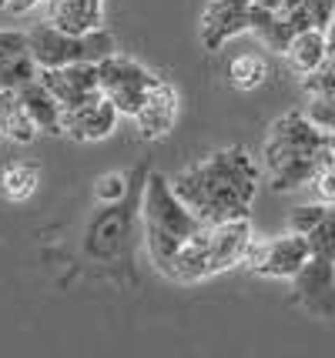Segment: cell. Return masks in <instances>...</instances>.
I'll list each match as a JSON object with an SVG mask.
<instances>
[{"instance_id": "25", "label": "cell", "mask_w": 335, "mask_h": 358, "mask_svg": "<svg viewBox=\"0 0 335 358\" xmlns=\"http://www.w3.org/2000/svg\"><path fill=\"white\" fill-rule=\"evenodd\" d=\"M31 54L27 47V31H0V67H7L10 61Z\"/></svg>"}, {"instance_id": "23", "label": "cell", "mask_w": 335, "mask_h": 358, "mask_svg": "<svg viewBox=\"0 0 335 358\" xmlns=\"http://www.w3.org/2000/svg\"><path fill=\"white\" fill-rule=\"evenodd\" d=\"M308 245H312L315 255H325V258L335 262V204H329V211L319 221V228L308 234Z\"/></svg>"}, {"instance_id": "9", "label": "cell", "mask_w": 335, "mask_h": 358, "mask_svg": "<svg viewBox=\"0 0 335 358\" xmlns=\"http://www.w3.org/2000/svg\"><path fill=\"white\" fill-rule=\"evenodd\" d=\"M178 114H181V94H178V87L171 80L161 78L151 87V94L144 97L138 114H134V127H138V134L144 141H161L175 131Z\"/></svg>"}, {"instance_id": "14", "label": "cell", "mask_w": 335, "mask_h": 358, "mask_svg": "<svg viewBox=\"0 0 335 358\" xmlns=\"http://www.w3.org/2000/svg\"><path fill=\"white\" fill-rule=\"evenodd\" d=\"M48 24L67 34H87L104 27V0H44Z\"/></svg>"}, {"instance_id": "13", "label": "cell", "mask_w": 335, "mask_h": 358, "mask_svg": "<svg viewBox=\"0 0 335 358\" xmlns=\"http://www.w3.org/2000/svg\"><path fill=\"white\" fill-rule=\"evenodd\" d=\"M248 245H252V221L248 218H231L211 224V271L222 275L228 268L241 265Z\"/></svg>"}, {"instance_id": "10", "label": "cell", "mask_w": 335, "mask_h": 358, "mask_svg": "<svg viewBox=\"0 0 335 358\" xmlns=\"http://www.w3.org/2000/svg\"><path fill=\"white\" fill-rule=\"evenodd\" d=\"M37 78L44 80L61 108H78L84 101H91L101 94V80H97V64H67V67H44L37 71Z\"/></svg>"}, {"instance_id": "17", "label": "cell", "mask_w": 335, "mask_h": 358, "mask_svg": "<svg viewBox=\"0 0 335 358\" xmlns=\"http://www.w3.org/2000/svg\"><path fill=\"white\" fill-rule=\"evenodd\" d=\"M285 57L295 74H312L329 61V47H325V27H305L299 31L285 47Z\"/></svg>"}, {"instance_id": "19", "label": "cell", "mask_w": 335, "mask_h": 358, "mask_svg": "<svg viewBox=\"0 0 335 358\" xmlns=\"http://www.w3.org/2000/svg\"><path fill=\"white\" fill-rule=\"evenodd\" d=\"M37 185H41V171L34 164H10L0 174V194L10 204H24L27 198H34Z\"/></svg>"}, {"instance_id": "2", "label": "cell", "mask_w": 335, "mask_h": 358, "mask_svg": "<svg viewBox=\"0 0 335 358\" xmlns=\"http://www.w3.org/2000/svg\"><path fill=\"white\" fill-rule=\"evenodd\" d=\"M329 161V131H322L305 110L282 114L262 144V168L269 174V187L278 194L312 185Z\"/></svg>"}, {"instance_id": "22", "label": "cell", "mask_w": 335, "mask_h": 358, "mask_svg": "<svg viewBox=\"0 0 335 358\" xmlns=\"http://www.w3.org/2000/svg\"><path fill=\"white\" fill-rule=\"evenodd\" d=\"M325 211H329V204H322V201H315V204H299V208H292L288 211V231H295V234H308L319 228V221L325 218Z\"/></svg>"}, {"instance_id": "31", "label": "cell", "mask_w": 335, "mask_h": 358, "mask_svg": "<svg viewBox=\"0 0 335 358\" xmlns=\"http://www.w3.org/2000/svg\"><path fill=\"white\" fill-rule=\"evenodd\" d=\"M325 47H329V57L335 61V10L329 17V24H325Z\"/></svg>"}, {"instance_id": "11", "label": "cell", "mask_w": 335, "mask_h": 358, "mask_svg": "<svg viewBox=\"0 0 335 358\" xmlns=\"http://www.w3.org/2000/svg\"><path fill=\"white\" fill-rule=\"evenodd\" d=\"M161 275L175 285H198L205 278H215L211 271V224H201L198 231L168 258Z\"/></svg>"}, {"instance_id": "28", "label": "cell", "mask_w": 335, "mask_h": 358, "mask_svg": "<svg viewBox=\"0 0 335 358\" xmlns=\"http://www.w3.org/2000/svg\"><path fill=\"white\" fill-rule=\"evenodd\" d=\"M302 3L312 10V17H315V24H319V27L329 24V17H332V10H335V0H302Z\"/></svg>"}, {"instance_id": "15", "label": "cell", "mask_w": 335, "mask_h": 358, "mask_svg": "<svg viewBox=\"0 0 335 358\" xmlns=\"http://www.w3.org/2000/svg\"><path fill=\"white\" fill-rule=\"evenodd\" d=\"M131 231V215H124L121 201L114 204L111 211H101L94 221H91V231H87V251L94 258H114L124 238Z\"/></svg>"}, {"instance_id": "24", "label": "cell", "mask_w": 335, "mask_h": 358, "mask_svg": "<svg viewBox=\"0 0 335 358\" xmlns=\"http://www.w3.org/2000/svg\"><path fill=\"white\" fill-rule=\"evenodd\" d=\"M94 198L101 204H117V201H124L128 198V178L121 171H108V174H101L97 178V185H94Z\"/></svg>"}, {"instance_id": "16", "label": "cell", "mask_w": 335, "mask_h": 358, "mask_svg": "<svg viewBox=\"0 0 335 358\" xmlns=\"http://www.w3.org/2000/svg\"><path fill=\"white\" fill-rule=\"evenodd\" d=\"M17 94H20V104H24V110L31 114V121L37 124L41 134H64V127H61L64 108H61V101L44 87V80L34 78L31 84H24Z\"/></svg>"}, {"instance_id": "1", "label": "cell", "mask_w": 335, "mask_h": 358, "mask_svg": "<svg viewBox=\"0 0 335 358\" xmlns=\"http://www.w3.org/2000/svg\"><path fill=\"white\" fill-rule=\"evenodd\" d=\"M258 181H262V171L255 157L245 148L231 144L181 168L171 178V187L205 224H218V221L252 215Z\"/></svg>"}, {"instance_id": "21", "label": "cell", "mask_w": 335, "mask_h": 358, "mask_svg": "<svg viewBox=\"0 0 335 358\" xmlns=\"http://www.w3.org/2000/svg\"><path fill=\"white\" fill-rule=\"evenodd\" d=\"M37 61H34L31 54H24V57H17L10 61L7 67H0V91H20L24 84H31L37 78Z\"/></svg>"}, {"instance_id": "12", "label": "cell", "mask_w": 335, "mask_h": 358, "mask_svg": "<svg viewBox=\"0 0 335 358\" xmlns=\"http://www.w3.org/2000/svg\"><path fill=\"white\" fill-rule=\"evenodd\" d=\"M117 117L121 110L114 108L104 94H97L91 101H84L78 108H64V117H61V127H64L67 138L74 141H104L117 127Z\"/></svg>"}, {"instance_id": "8", "label": "cell", "mask_w": 335, "mask_h": 358, "mask_svg": "<svg viewBox=\"0 0 335 358\" xmlns=\"http://www.w3.org/2000/svg\"><path fill=\"white\" fill-rule=\"evenodd\" d=\"M248 24H252V0H208L198 27L201 47L222 50L231 37L248 34Z\"/></svg>"}, {"instance_id": "32", "label": "cell", "mask_w": 335, "mask_h": 358, "mask_svg": "<svg viewBox=\"0 0 335 358\" xmlns=\"http://www.w3.org/2000/svg\"><path fill=\"white\" fill-rule=\"evenodd\" d=\"M329 151H332V161H335V131H329Z\"/></svg>"}, {"instance_id": "6", "label": "cell", "mask_w": 335, "mask_h": 358, "mask_svg": "<svg viewBox=\"0 0 335 358\" xmlns=\"http://www.w3.org/2000/svg\"><path fill=\"white\" fill-rule=\"evenodd\" d=\"M312 258V245L305 234L288 231L282 238H265L258 241L252 238V245L241 258V268L252 271V275H262V278H295L299 268Z\"/></svg>"}, {"instance_id": "27", "label": "cell", "mask_w": 335, "mask_h": 358, "mask_svg": "<svg viewBox=\"0 0 335 358\" xmlns=\"http://www.w3.org/2000/svg\"><path fill=\"white\" fill-rule=\"evenodd\" d=\"M312 187H315V198H319L322 204H335V161H329V164L315 174Z\"/></svg>"}, {"instance_id": "29", "label": "cell", "mask_w": 335, "mask_h": 358, "mask_svg": "<svg viewBox=\"0 0 335 358\" xmlns=\"http://www.w3.org/2000/svg\"><path fill=\"white\" fill-rule=\"evenodd\" d=\"M37 3H44V0H0V10H7V14H31Z\"/></svg>"}, {"instance_id": "3", "label": "cell", "mask_w": 335, "mask_h": 358, "mask_svg": "<svg viewBox=\"0 0 335 358\" xmlns=\"http://www.w3.org/2000/svg\"><path fill=\"white\" fill-rule=\"evenodd\" d=\"M141 224H144V245H148V255H151V265L161 271V268L168 265V258L205 221L178 198V191L171 187V178L155 171V174H148V185H144Z\"/></svg>"}, {"instance_id": "30", "label": "cell", "mask_w": 335, "mask_h": 358, "mask_svg": "<svg viewBox=\"0 0 335 358\" xmlns=\"http://www.w3.org/2000/svg\"><path fill=\"white\" fill-rule=\"evenodd\" d=\"M295 3H299V0H252V7L265 10V14H282V10L295 7Z\"/></svg>"}, {"instance_id": "4", "label": "cell", "mask_w": 335, "mask_h": 358, "mask_svg": "<svg viewBox=\"0 0 335 358\" xmlns=\"http://www.w3.org/2000/svg\"><path fill=\"white\" fill-rule=\"evenodd\" d=\"M27 47H31V57L37 61L41 71L44 67H67V64H97L117 54L114 34L104 27L87 34H67L48 20L34 24L27 31Z\"/></svg>"}, {"instance_id": "20", "label": "cell", "mask_w": 335, "mask_h": 358, "mask_svg": "<svg viewBox=\"0 0 335 358\" xmlns=\"http://www.w3.org/2000/svg\"><path fill=\"white\" fill-rule=\"evenodd\" d=\"M228 80L238 91H255L269 80V61L262 54H238L235 61L228 64Z\"/></svg>"}, {"instance_id": "18", "label": "cell", "mask_w": 335, "mask_h": 358, "mask_svg": "<svg viewBox=\"0 0 335 358\" xmlns=\"http://www.w3.org/2000/svg\"><path fill=\"white\" fill-rule=\"evenodd\" d=\"M41 131L31 121V114L20 104L17 91H0V138H10L17 144H31Z\"/></svg>"}, {"instance_id": "33", "label": "cell", "mask_w": 335, "mask_h": 358, "mask_svg": "<svg viewBox=\"0 0 335 358\" xmlns=\"http://www.w3.org/2000/svg\"><path fill=\"white\" fill-rule=\"evenodd\" d=\"M329 67H332V71H335V61H332V57H329Z\"/></svg>"}, {"instance_id": "26", "label": "cell", "mask_w": 335, "mask_h": 358, "mask_svg": "<svg viewBox=\"0 0 335 358\" xmlns=\"http://www.w3.org/2000/svg\"><path fill=\"white\" fill-rule=\"evenodd\" d=\"M305 114H308L322 131H335V94H329V97H308Z\"/></svg>"}, {"instance_id": "7", "label": "cell", "mask_w": 335, "mask_h": 358, "mask_svg": "<svg viewBox=\"0 0 335 358\" xmlns=\"http://www.w3.org/2000/svg\"><path fill=\"white\" fill-rule=\"evenodd\" d=\"M292 301L312 318H335V262L315 255L292 278Z\"/></svg>"}, {"instance_id": "5", "label": "cell", "mask_w": 335, "mask_h": 358, "mask_svg": "<svg viewBox=\"0 0 335 358\" xmlns=\"http://www.w3.org/2000/svg\"><path fill=\"white\" fill-rule=\"evenodd\" d=\"M97 80H101V94L121 110V117H124V114L134 117L138 108L144 104V97L151 94V87H155L161 78L155 71H148L141 61H134V57L111 54V57L97 61Z\"/></svg>"}]
</instances>
